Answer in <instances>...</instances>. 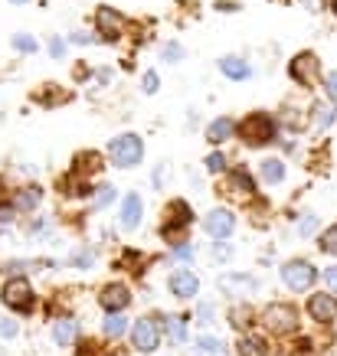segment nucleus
I'll return each mask as SVG.
<instances>
[{"mask_svg": "<svg viewBox=\"0 0 337 356\" xmlns=\"http://www.w3.org/2000/svg\"><path fill=\"white\" fill-rule=\"evenodd\" d=\"M240 138L246 140L249 147L269 144V140H275V121L269 118V115L256 111V115H249V118H242V121H240Z\"/></svg>", "mask_w": 337, "mask_h": 356, "instance_id": "nucleus-1", "label": "nucleus"}, {"mask_svg": "<svg viewBox=\"0 0 337 356\" xmlns=\"http://www.w3.org/2000/svg\"><path fill=\"white\" fill-rule=\"evenodd\" d=\"M109 157H111V163H118V167L141 163V157H144L141 138H138V134H118V138L109 144Z\"/></svg>", "mask_w": 337, "mask_h": 356, "instance_id": "nucleus-2", "label": "nucleus"}, {"mask_svg": "<svg viewBox=\"0 0 337 356\" xmlns=\"http://www.w3.org/2000/svg\"><path fill=\"white\" fill-rule=\"evenodd\" d=\"M262 324H265V330H272V334H295L298 311H295L292 304H269L265 314H262Z\"/></svg>", "mask_w": 337, "mask_h": 356, "instance_id": "nucleus-3", "label": "nucleus"}, {"mask_svg": "<svg viewBox=\"0 0 337 356\" xmlns=\"http://www.w3.org/2000/svg\"><path fill=\"white\" fill-rule=\"evenodd\" d=\"M315 278H318L315 265L305 259H292L282 265V281L292 288V291H308V288L315 284Z\"/></svg>", "mask_w": 337, "mask_h": 356, "instance_id": "nucleus-4", "label": "nucleus"}, {"mask_svg": "<svg viewBox=\"0 0 337 356\" xmlns=\"http://www.w3.org/2000/svg\"><path fill=\"white\" fill-rule=\"evenodd\" d=\"M190 219H194V216H190V206H187L184 200H174V203L167 206V219H164L161 232L171 238L174 245H180V232L190 226Z\"/></svg>", "mask_w": 337, "mask_h": 356, "instance_id": "nucleus-5", "label": "nucleus"}, {"mask_svg": "<svg viewBox=\"0 0 337 356\" xmlns=\"http://www.w3.org/2000/svg\"><path fill=\"white\" fill-rule=\"evenodd\" d=\"M161 343V330L154 324L151 317H141V321H134L131 327V346L138 350V353H154Z\"/></svg>", "mask_w": 337, "mask_h": 356, "instance_id": "nucleus-6", "label": "nucleus"}, {"mask_svg": "<svg viewBox=\"0 0 337 356\" xmlns=\"http://www.w3.org/2000/svg\"><path fill=\"white\" fill-rule=\"evenodd\" d=\"M3 304L13 311H30L33 307V288L26 278H10L3 284Z\"/></svg>", "mask_w": 337, "mask_h": 356, "instance_id": "nucleus-7", "label": "nucleus"}, {"mask_svg": "<svg viewBox=\"0 0 337 356\" xmlns=\"http://www.w3.org/2000/svg\"><path fill=\"white\" fill-rule=\"evenodd\" d=\"M318 56L315 53H301V56H295L292 65H288V72H292V79L298 82V86H315L318 82Z\"/></svg>", "mask_w": 337, "mask_h": 356, "instance_id": "nucleus-8", "label": "nucleus"}, {"mask_svg": "<svg viewBox=\"0 0 337 356\" xmlns=\"http://www.w3.org/2000/svg\"><path fill=\"white\" fill-rule=\"evenodd\" d=\"M203 229H207V236H213V238H229L233 229H236V216H233L229 209H210L207 219H203Z\"/></svg>", "mask_w": 337, "mask_h": 356, "instance_id": "nucleus-9", "label": "nucleus"}, {"mask_svg": "<svg viewBox=\"0 0 337 356\" xmlns=\"http://www.w3.org/2000/svg\"><path fill=\"white\" fill-rule=\"evenodd\" d=\"M98 23V33H102V40H109V43H115L121 33H125V17H121L118 10H111V7H102L95 17Z\"/></svg>", "mask_w": 337, "mask_h": 356, "instance_id": "nucleus-10", "label": "nucleus"}, {"mask_svg": "<svg viewBox=\"0 0 337 356\" xmlns=\"http://www.w3.org/2000/svg\"><path fill=\"white\" fill-rule=\"evenodd\" d=\"M98 304H102L105 311L118 314V311H125V307L131 304V291L125 288V284H105L102 294H98Z\"/></svg>", "mask_w": 337, "mask_h": 356, "instance_id": "nucleus-11", "label": "nucleus"}, {"mask_svg": "<svg viewBox=\"0 0 337 356\" xmlns=\"http://www.w3.org/2000/svg\"><path fill=\"white\" fill-rule=\"evenodd\" d=\"M308 314L315 317L318 324H331L337 317V301L331 294H311L308 298Z\"/></svg>", "mask_w": 337, "mask_h": 356, "instance_id": "nucleus-12", "label": "nucleus"}, {"mask_svg": "<svg viewBox=\"0 0 337 356\" xmlns=\"http://www.w3.org/2000/svg\"><path fill=\"white\" fill-rule=\"evenodd\" d=\"M200 291V281H196L194 271H187V268H177L174 275H171V294L174 298H194V294Z\"/></svg>", "mask_w": 337, "mask_h": 356, "instance_id": "nucleus-13", "label": "nucleus"}, {"mask_svg": "<svg viewBox=\"0 0 337 356\" xmlns=\"http://www.w3.org/2000/svg\"><path fill=\"white\" fill-rule=\"evenodd\" d=\"M141 213H144V203L138 193H128L125 196V203H121V229L131 232V229L141 226Z\"/></svg>", "mask_w": 337, "mask_h": 356, "instance_id": "nucleus-14", "label": "nucleus"}, {"mask_svg": "<svg viewBox=\"0 0 337 356\" xmlns=\"http://www.w3.org/2000/svg\"><path fill=\"white\" fill-rule=\"evenodd\" d=\"M53 340H56V346H72L79 340V324L72 317H59L53 324Z\"/></svg>", "mask_w": 337, "mask_h": 356, "instance_id": "nucleus-15", "label": "nucleus"}, {"mask_svg": "<svg viewBox=\"0 0 337 356\" xmlns=\"http://www.w3.org/2000/svg\"><path fill=\"white\" fill-rule=\"evenodd\" d=\"M233 134H236V121H233V118H217L207 128V140H210V144H223V140H229Z\"/></svg>", "mask_w": 337, "mask_h": 356, "instance_id": "nucleus-16", "label": "nucleus"}, {"mask_svg": "<svg viewBox=\"0 0 337 356\" xmlns=\"http://www.w3.org/2000/svg\"><path fill=\"white\" fill-rule=\"evenodd\" d=\"M219 69H223L229 79H236V82H240V79H249V72H252L249 63L240 59V56H223V59H219Z\"/></svg>", "mask_w": 337, "mask_h": 356, "instance_id": "nucleus-17", "label": "nucleus"}, {"mask_svg": "<svg viewBox=\"0 0 337 356\" xmlns=\"http://www.w3.org/2000/svg\"><path fill=\"white\" fill-rule=\"evenodd\" d=\"M252 190H256V186H252V180H249V173H246V170H236L233 177H229V193H233V196L249 200Z\"/></svg>", "mask_w": 337, "mask_h": 356, "instance_id": "nucleus-18", "label": "nucleus"}, {"mask_svg": "<svg viewBox=\"0 0 337 356\" xmlns=\"http://www.w3.org/2000/svg\"><path fill=\"white\" fill-rule=\"evenodd\" d=\"M219 288L229 294H240V291H252L256 281L246 278V275H223V278H219Z\"/></svg>", "mask_w": 337, "mask_h": 356, "instance_id": "nucleus-19", "label": "nucleus"}, {"mask_svg": "<svg viewBox=\"0 0 337 356\" xmlns=\"http://www.w3.org/2000/svg\"><path fill=\"white\" fill-rule=\"evenodd\" d=\"M259 173H262L265 184H282L285 180V163L279 161V157H269V161H262Z\"/></svg>", "mask_w": 337, "mask_h": 356, "instance_id": "nucleus-20", "label": "nucleus"}, {"mask_svg": "<svg viewBox=\"0 0 337 356\" xmlns=\"http://www.w3.org/2000/svg\"><path fill=\"white\" fill-rule=\"evenodd\" d=\"M40 200H43V190H40V186H23L20 193H17V209L30 213V209L40 206Z\"/></svg>", "mask_w": 337, "mask_h": 356, "instance_id": "nucleus-21", "label": "nucleus"}, {"mask_svg": "<svg viewBox=\"0 0 337 356\" xmlns=\"http://www.w3.org/2000/svg\"><path fill=\"white\" fill-rule=\"evenodd\" d=\"M334 108H331V105H324V102H318L315 108H311V121H315V128H331V124H334Z\"/></svg>", "mask_w": 337, "mask_h": 356, "instance_id": "nucleus-22", "label": "nucleus"}, {"mask_svg": "<svg viewBox=\"0 0 337 356\" xmlns=\"http://www.w3.org/2000/svg\"><path fill=\"white\" fill-rule=\"evenodd\" d=\"M240 356H265V340L262 337H242Z\"/></svg>", "mask_w": 337, "mask_h": 356, "instance_id": "nucleus-23", "label": "nucleus"}, {"mask_svg": "<svg viewBox=\"0 0 337 356\" xmlns=\"http://www.w3.org/2000/svg\"><path fill=\"white\" fill-rule=\"evenodd\" d=\"M164 327H167V334H171V340H174V343H184V340H187L184 317H167V321H164Z\"/></svg>", "mask_w": 337, "mask_h": 356, "instance_id": "nucleus-24", "label": "nucleus"}, {"mask_svg": "<svg viewBox=\"0 0 337 356\" xmlns=\"http://www.w3.org/2000/svg\"><path fill=\"white\" fill-rule=\"evenodd\" d=\"M102 330H105V337H111V340H115V337H121L125 330H128V324H125V317L111 314L109 321H105V327H102Z\"/></svg>", "mask_w": 337, "mask_h": 356, "instance_id": "nucleus-25", "label": "nucleus"}, {"mask_svg": "<svg viewBox=\"0 0 337 356\" xmlns=\"http://www.w3.org/2000/svg\"><path fill=\"white\" fill-rule=\"evenodd\" d=\"M98 161H102L98 154H79V157H76V163H79V173H82V170H86V173H95L98 167H102V163H98Z\"/></svg>", "mask_w": 337, "mask_h": 356, "instance_id": "nucleus-26", "label": "nucleus"}, {"mask_svg": "<svg viewBox=\"0 0 337 356\" xmlns=\"http://www.w3.org/2000/svg\"><path fill=\"white\" fill-rule=\"evenodd\" d=\"M92 261H95V252H92V248H76V252H72V268H88Z\"/></svg>", "mask_w": 337, "mask_h": 356, "instance_id": "nucleus-27", "label": "nucleus"}, {"mask_svg": "<svg viewBox=\"0 0 337 356\" xmlns=\"http://www.w3.org/2000/svg\"><path fill=\"white\" fill-rule=\"evenodd\" d=\"M321 252H327V255H337V226H331L321 236Z\"/></svg>", "mask_w": 337, "mask_h": 356, "instance_id": "nucleus-28", "label": "nucleus"}, {"mask_svg": "<svg viewBox=\"0 0 337 356\" xmlns=\"http://www.w3.org/2000/svg\"><path fill=\"white\" fill-rule=\"evenodd\" d=\"M13 46H17L20 53H36V40L26 36V33H17V36H13Z\"/></svg>", "mask_w": 337, "mask_h": 356, "instance_id": "nucleus-29", "label": "nucleus"}, {"mask_svg": "<svg viewBox=\"0 0 337 356\" xmlns=\"http://www.w3.org/2000/svg\"><path fill=\"white\" fill-rule=\"evenodd\" d=\"M315 229H318V216H311V213H305V216L298 219V232H301V236H311Z\"/></svg>", "mask_w": 337, "mask_h": 356, "instance_id": "nucleus-30", "label": "nucleus"}, {"mask_svg": "<svg viewBox=\"0 0 337 356\" xmlns=\"http://www.w3.org/2000/svg\"><path fill=\"white\" fill-rule=\"evenodd\" d=\"M203 163H207V170H210V173H219V170H223V167H226V157H223V154H219V151H213V154H210V157H207V161H203Z\"/></svg>", "mask_w": 337, "mask_h": 356, "instance_id": "nucleus-31", "label": "nucleus"}, {"mask_svg": "<svg viewBox=\"0 0 337 356\" xmlns=\"http://www.w3.org/2000/svg\"><path fill=\"white\" fill-rule=\"evenodd\" d=\"M200 350H203V353H223V343H219L217 337H203V340H200Z\"/></svg>", "mask_w": 337, "mask_h": 356, "instance_id": "nucleus-32", "label": "nucleus"}, {"mask_svg": "<svg viewBox=\"0 0 337 356\" xmlns=\"http://www.w3.org/2000/svg\"><path fill=\"white\" fill-rule=\"evenodd\" d=\"M285 124H288V128H301V124H305V121H301V115H298V108H285Z\"/></svg>", "mask_w": 337, "mask_h": 356, "instance_id": "nucleus-33", "label": "nucleus"}, {"mask_svg": "<svg viewBox=\"0 0 337 356\" xmlns=\"http://www.w3.org/2000/svg\"><path fill=\"white\" fill-rule=\"evenodd\" d=\"M305 350H308V343H288L279 350V356H305Z\"/></svg>", "mask_w": 337, "mask_h": 356, "instance_id": "nucleus-34", "label": "nucleus"}, {"mask_svg": "<svg viewBox=\"0 0 337 356\" xmlns=\"http://www.w3.org/2000/svg\"><path fill=\"white\" fill-rule=\"evenodd\" d=\"M164 56H167V63H180V56H184V49L177 43H167L164 46Z\"/></svg>", "mask_w": 337, "mask_h": 356, "instance_id": "nucleus-35", "label": "nucleus"}, {"mask_svg": "<svg viewBox=\"0 0 337 356\" xmlns=\"http://www.w3.org/2000/svg\"><path fill=\"white\" fill-rule=\"evenodd\" d=\"M115 200V186H98V203L105 206V203H111Z\"/></svg>", "mask_w": 337, "mask_h": 356, "instance_id": "nucleus-36", "label": "nucleus"}, {"mask_svg": "<svg viewBox=\"0 0 337 356\" xmlns=\"http://www.w3.org/2000/svg\"><path fill=\"white\" fill-rule=\"evenodd\" d=\"M327 95H331V102H337V72H331V76H327Z\"/></svg>", "mask_w": 337, "mask_h": 356, "instance_id": "nucleus-37", "label": "nucleus"}, {"mask_svg": "<svg viewBox=\"0 0 337 356\" xmlns=\"http://www.w3.org/2000/svg\"><path fill=\"white\" fill-rule=\"evenodd\" d=\"M17 334V324H13V321H3V317H0V337H13Z\"/></svg>", "mask_w": 337, "mask_h": 356, "instance_id": "nucleus-38", "label": "nucleus"}, {"mask_svg": "<svg viewBox=\"0 0 337 356\" xmlns=\"http://www.w3.org/2000/svg\"><path fill=\"white\" fill-rule=\"evenodd\" d=\"M144 92H157V72H148V76H144Z\"/></svg>", "mask_w": 337, "mask_h": 356, "instance_id": "nucleus-39", "label": "nucleus"}, {"mask_svg": "<svg viewBox=\"0 0 337 356\" xmlns=\"http://www.w3.org/2000/svg\"><path fill=\"white\" fill-rule=\"evenodd\" d=\"M174 252H177V259H187V261L194 259V248L190 245H174Z\"/></svg>", "mask_w": 337, "mask_h": 356, "instance_id": "nucleus-40", "label": "nucleus"}, {"mask_svg": "<svg viewBox=\"0 0 337 356\" xmlns=\"http://www.w3.org/2000/svg\"><path fill=\"white\" fill-rule=\"evenodd\" d=\"M324 281L331 284V291H337V265H334V268H327V271H324Z\"/></svg>", "mask_w": 337, "mask_h": 356, "instance_id": "nucleus-41", "label": "nucleus"}, {"mask_svg": "<svg viewBox=\"0 0 337 356\" xmlns=\"http://www.w3.org/2000/svg\"><path fill=\"white\" fill-rule=\"evenodd\" d=\"M49 53H53V56H65V43H63V40H53V43H49Z\"/></svg>", "mask_w": 337, "mask_h": 356, "instance_id": "nucleus-42", "label": "nucleus"}, {"mask_svg": "<svg viewBox=\"0 0 337 356\" xmlns=\"http://www.w3.org/2000/svg\"><path fill=\"white\" fill-rule=\"evenodd\" d=\"M79 356H102V353H98V346H95V343H82Z\"/></svg>", "mask_w": 337, "mask_h": 356, "instance_id": "nucleus-43", "label": "nucleus"}, {"mask_svg": "<svg viewBox=\"0 0 337 356\" xmlns=\"http://www.w3.org/2000/svg\"><path fill=\"white\" fill-rule=\"evenodd\" d=\"M210 314H213V307L203 304V307H200V324H210Z\"/></svg>", "mask_w": 337, "mask_h": 356, "instance_id": "nucleus-44", "label": "nucleus"}, {"mask_svg": "<svg viewBox=\"0 0 337 356\" xmlns=\"http://www.w3.org/2000/svg\"><path fill=\"white\" fill-rule=\"evenodd\" d=\"M72 40H76L79 46H88V43H92V36H86V33H76V36H72Z\"/></svg>", "mask_w": 337, "mask_h": 356, "instance_id": "nucleus-45", "label": "nucleus"}, {"mask_svg": "<svg viewBox=\"0 0 337 356\" xmlns=\"http://www.w3.org/2000/svg\"><path fill=\"white\" fill-rule=\"evenodd\" d=\"M13 3H30V0H13Z\"/></svg>", "mask_w": 337, "mask_h": 356, "instance_id": "nucleus-46", "label": "nucleus"}, {"mask_svg": "<svg viewBox=\"0 0 337 356\" xmlns=\"http://www.w3.org/2000/svg\"><path fill=\"white\" fill-rule=\"evenodd\" d=\"M334 13H337V0H334Z\"/></svg>", "mask_w": 337, "mask_h": 356, "instance_id": "nucleus-47", "label": "nucleus"}]
</instances>
